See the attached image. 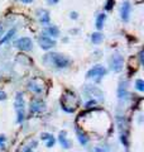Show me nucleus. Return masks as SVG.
<instances>
[{"label":"nucleus","instance_id":"1","mask_svg":"<svg viewBox=\"0 0 144 152\" xmlns=\"http://www.w3.org/2000/svg\"><path fill=\"white\" fill-rule=\"evenodd\" d=\"M43 62L51 66H56L57 68H66L68 67V65L71 64L70 58L63 56L61 53H48L45 55L43 58Z\"/></svg>","mask_w":144,"mask_h":152},{"label":"nucleus","instance_id":"2","mask_svg":"<svg viewBox=\"0 0 144 152\" xmlns=\"http://www.w3.org/2000/svg\"><path fill=\"white\" fill-rule=\"evenodd\" d=\"M61 105H62V109L66 110V112H68V113L75 112L77 105H79V99H77V96L75 95V93L66 90L65 94L62 95Z\"/></svg>","mask_w":144,"mask_h":152},{"label":"nucleus","instance_id":"3","mask_svg":"<svg viewBox=\"0 0 144 152\" xmlns=\"http://www.w3.org/2000/svg\"><path fill=\"white\" fill-rule=\"evenodd\" d=\"M14 106H15V112H17V122L22 123L24 120V95L22 91H18L15 94V99H14Z\"/></svg>","mask_w":144,"mask_h":152},{"label":"nucleus","instance_id":"4","mask_svg":"<svg viewBox=\"0 0 144 152\" xmlns=\"http://www.w3.org/2000/svg\"><path fill=\"white\" fill-rule=\"evenodd\" d=\"M106 68L101 65H95L92 68H90L86 74V77L87 79H96V77H103V76L106 75Z\"/></svg>","mask_w":144,"mask_h":152},{"label":"nucleus","instance_id":"5","mask_svg":"<svg viewBox=\"0 0 144 152\" xmlns=\"http://www.w3.org/2000/svg\"><path fill=\"white\" fill-rule=\"evenodd\" d=\"M123 66H124V58L120 56L119 53H115L111 56L110 58V67L114 72H119L123 70Z\"/></svg>","mask_w":144,"mask_h":152},{"label":"nucleus","instance_id":"6","mask_svg":"<svg viewBox=\"0 0 144 152\" xmlns=\"http://www.w3.org/2000/svg\"><path fill=\"white\" fill-rule=\"evenodd\" d=\"M15 46H17L18 50L23 51V52H28V51L32 50L33 42H32V39L29 37H22L15 42Z\"/></svg>","mask_w":144,"mask_h":152},{"label":"nucleus","instance_id":"7","mask_svg":"<svg viewBox=\"0 0 144 152\" xmlns=\"http://www.w3.org/2000/svg\"><path fill=\"white\" fill-rule=\"evenodd\" d=\"M38 44L41 46L42 50H51V48H53L56 46V42L53 39H52L51 37L48 36H41L38 38Z\"/></svg>","mask_w":144,"mask_h":152},{"label":"nucleus","instance_id":"8","mask_svg":"<svg viewBox=\"0 0 144 152\" xmlns=\"http://www.w3.org/2000/svg\"><path fill=\"white\" fill-rule=\"evenodd\" d=\"M29 109H30V113H41L45 109V104L44 102H42L39 99H34L30 102Z\"/></svg>","mask_w":144,"mask_h":152},{"label":"nucleus","instance_id":"9","mask_svg":"<svg viewBox=\"0 0 144 152\" xmlns=\"http://www.w3.org/2000/svg\"><path fill=\"white\" fill-rule=\"evenodd\" d=\"M130 10H132L130 1L125 0V1L121 4V8H120V15H121V19L124 20V22H128V20H129V17H130Z\"/></svg>","mask_w":144,"mask_h":152},{"label":"nucleus","instance_id":"10","mask_svg":"<svg viewBox=\"0 0 144 152\" xmlns=\"http://www.w3.org/2000/svg\"><path fill=\"white\" fill-rule=\"evenodd\" d=\"M28 88H29V90L33 91L34 94H42V93L44 91V85L43 84H38L37 79L30 80L29 84H28Z\"/></svg>","mask_w":144,"mask_h":152},{"label":"nucleus","instance_id":"11","mask_svg":"<svg viewBox=\"0 0 144 152\" xmlns=\"http://www.w3.org/2000/svg\"><path fill=\"white\" fill-rule=\"evenodd\" d=\"M37 17H38V19H39V22L42 24H48L51 20L50 13H48L45 9H38L37 10Z\"/></svg>","mask_w":144,"mask_h":152},{"label":"nucleus","instance_id":"12","mask_svg":"<svg viewBox=\"0 0 144 152\" xmlns=\"http://www.w3.org/2000/svg\"><path fill=\"white\" fill-rule=\"evenodd\" d=\"M67 132L66 131H61L59 132V136H58V141H59V143H61V146L63 148H66V150H68L70 147H71V142L67 140Z\"/></svg>","mask_w":144,"mask_h":152},{"label":"nucleus","instance_id":"13","mask_svg":"<svg viewBox=\"0 0 144 152\" xmlns=\"http://www.w3.org/2000/svg\"><path fill=\"white\" fill-rule=\"evenodd\" d=\"M76 134H77V138H79V142L82 144V146H85V144H87V142H89V137H87L86 133L81 132L79 128L76 129Z\"/></svg>","mask_w":144,"mask_h":152},{"label":"nucleus","instance_id":"14","mask_svg":"<svg viewBox=\"0 0 144 152\" xmlns=\"http://www.w3.org/2000/svg\"><path fill=\"white\" fill-rule=\"evenodd\" d=\"M105 20H106V15L104 14V13H101V14L97 15V18H96V23H95V26H96V28L101 30L104 28V23H105Z\"/></svg>","mask_w":144,"mask_h":152},{"label":"nucleus","instance_id":"15","mask_svg":"<svg viewBox=\"0 0 144 152\" xmlns=\"http://www.w3.org/2000/svg\"><path fill=\"white\" fill-rule=\"evenodd\" d=\"M103 39H104V36L100 32H95L92 36H91V42H92L94 44L101 43V42H103Z\"/></svg>","mask_w":144,"mask_h":152},{"label":"nucleus","instance_id":"16","mask_svg":"<svg viewBox=\"0 0 144 152\" xmlns=\"http://www.w3.org/2000/svg\"><path fill=\"white\" fill-rule=\"evenodd\" d=\"M47 33L50 34V36H52V37L57 38L59 36V29L56 26H50V27H47Z\"/></svg>","mask_w":144,"mask_h":152},{"label":"nucleus","instance_id":"17","mask_svg":"<svg viewBox=\"0 0 144 152\" xmlns=\"http://www.w3.org/2000/svg\"><path fill=\"white\" fill-rule=\"evenodd\" d=\"M14 34H15V29H10L9 30V32L8 33H6L5 34V36L4 37H3L1 38V39H0V46H1V44L3 43H5V42H8V41L10 39V38H12L13 36H14Z\"/></svg>","mask_w":144,"mask_h":152},{"label":"nucleus","instance_id":"18","mask_svg":"<svg viewBox=\"0 0 144 152\" xmlns=\"http://www.w3.org/2000/svg\"><path fill=\"white\" fill-rule=\"evenodd\" d=\"M135 88L138 91H144V81L142 79H138V80L135 81Z\"/></svg>","mask_w":144,"mask_h":152},{"label":"nucleus","instance_id":"19","mask_svg":"<svg viewBox=\"0 0 144 152\" xmlns=\"http://www.w3.org/2000/svg\"><path fill=\"white\" fill-rule=\"evenodd\" d=\"M54 143H56V140L53 137L50 138V140H47V144H45V147L47 148H51V147H53L54 146Z\"/></svg>","mask_w":144,"mask_h":152},{"label":"nucleus","instance_id":"20","mask_svg":"<svg viewBox=\"0 0 144 152\" xmlns=\"http://www.w3.org/2000/svg\"><path fill=\"white\" fill-rule=\"evenodd\" d=\"M113 5H114V0H107L106 4H105V9L111 10V9H113Z\"/></svg>","mask_w":144,"mask_h":152},{"label":"nucleus","instance_id":"21","mask_svg":"<svg viewBox=\"0 0 144 152\" xmlns=\"http://www.w3.org/2000/svg\"><path fill=\"white\" fill-rule=\"evenodd\" d=\"M52 137H53V136H52L51 133H42L41 134V138L43 141H47V140H50V138H52Z\"/></svg>","mask_w":144,"mask_h":152},{"label":"nucleus","instance_id":"22","mask_svg":"<svg viewBox=\"0 0 144 152\" xmlns=\"http://www.w3.org/2000/svg\"><path fill=\"white\" fill-rule=\"evenodd\" d=\"M94 152H107L106 150H105V148L104 147H96V148H95V150H94Z\"/></svg>","mask_w":144,"mask_h":152},{"label":"nucleus","instance_id":"23","mask_svg":"<svg viewBox=\"0 0 144 152\" xmlns=\"http://www.w3.org/2000/svg\"><path fill=\"white\" fill-rule=\"evenodd\" d=\"M70 18H71V19H77V18H79V15H77L76 12H71V14H70Z\"/></svg>","mask_w":144,"mask_h":152},{"label":"nucleus","instance_id":"24","mask_svg":"<svg viewBox=\"0 0 144 152\" xmlns=\"http://www.w3.org/2000/svg\"><path fill=\"white\" fill-rule=\"evenodd\" d=\"M6 99V94L3 90H0V100H5Z\"/></svg>","mask_w":144,"mask_h":152},{"label":"nucleus","instance_id":"25","mask_svg":"<svg viewBox=\"0 0 144 152\" xmlns=\"http://www.w3.org/2000/svg\"><path fill=\"white\" fill-rule=\"evenodd\" d=\"M4 142H5V137L0 136V147H4Z\"/></svg>","mask_w":144,"mask_h":152},{"label":"nucleus","instance_id":"26","mask_svg":"<svg viewBox=\"0 0 144 152\" xmlns=\"http://www.w3.org/2000/svg\"><path fill=\"white\" fill-rule=\"evenodd\" d=\"M58 1H59V0H47V3L50 5H54V4H57Z\"/></svg>","mask_w":144,"mask_h":152},{"label":"nucleus","instance_id":"27","mask_svg":"<svg viewBox=\"0 0 144 152\" xmlns=\"http://www.w3.org/2000/svg\"><path fill=\"white\" fill-rule=\"evenodd\" d=\"M139 60H140V64H144V60H143V51H140L139 52Z\"/></svg>","mask_w":144,"mask_h":152},{"label":"nucleus","instance_id":"28","mask_svg":"<svg viewBox=\"0 0 144 152\" xmlns=\"http://www.w3.org/2000/svg\"><path fill=\"white\" fill-rule=\"evenodd\" d=\"M19 1H23V3H27V4H29V3H32L33 0H19Z\"/></svg>","mask_w":144,"mask_h":152},{"label":"nucleus","instance_id":"29","mask_svg":"<svg viewBox=\"0 0 144 152\" xmlns=\"http://www.w3.org/2000/svg\"><path fill=\"white\" fill-rule=\"evenodd\" d=\"M135 1H136V3H142L143 0H135Z\"/></svg>","mask_w":144,"mask_h":152}]
</instances>
